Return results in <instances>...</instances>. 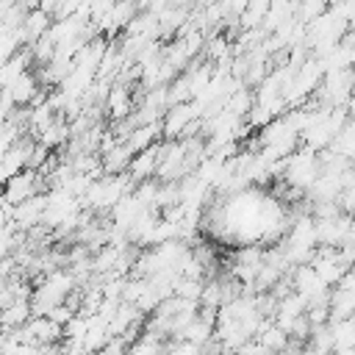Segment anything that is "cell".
<instances>
[{"label":"cell","instance_id":"1","mask_svg":"<svg viewBox=\"0 0 355 355\" xmlns=\"http://www.w3.org/2000/svg\"><path fill=\"white\" fill-rule=\"evenodd\" d=\"M42 186H44V180H42V175H39V172H33V169H22L19 175H14L11 180H6V183H3L0 200H3V202H8L11 208H17V205H22V202H25V200H31V197L44 194V191H42Z\"/></svg>","mask_w":355,"mask_h":355},{"label":"cell","instance_id":"2","mask_svg":"<svg viewBox=\"0 0 355 355\" xmlns=\"http://www.w3.org/2000/svg\"><path fill=\"white\" fill-rule=\"evenodd\" d=\"M347 230H349V216L347 214H338L336 219H319L316 222V244L338 250L347 239Z\"/></svg>","mask_w":355,"mask_h":355},{"label":"cell","instance_id":"3","mask_svg":"<svg viewBox=\"0 0 355 355\" xmlns=\"http://www.w3.org/2000/svg\"><path fill=\"white\" fill-rule=\"evenodd\" d=\"M191 119H197V114H194L191 103L169 105V108H166V114H164V119H161V133L166 136V141L180 139V133L186 130V125H189Z\"/></svg>","mask_w":355,"mask_h":355},{"label":"cell","instance_id":"4","mask_svg":"<svg viewBox=\"0 0 355 355\" xmlns=\"http://www.w3.org/2000/svg\"><path fill=\"white\" fill-rule=\"evenodd\" d=\"M3 92L11 97V103H14L17 108H28V105L39 97V80H36L33 72H25L22 78H17V80H14L11 86H6Z\"/></svg>","mask_w":355,"mask_h":355},{"label":"cell","instance_id":"5","mask_svg":"<svg viewBox=\"0 0 355 355\" xmlns=\"http://www.w3.org/2000/svg\"><path fill=\"white\" fill-rule=\"evenodd\" d=\"M105 108H108V114H111V119H114V122L128 119V116L133 114V94H130V89H128V86L114 83V86L108 89Z\"/></svg>","mask_w":355,"mask_h":355},{"label":"cell","instance_id":"6","mask_svg":"<svg viewBox=\"0 0 355 355\" xmlns=\"http://www.w3.org/2000/svg\"><path fill=\"white\" fill-rule=\"evenodd\" d=\"M155 169H158V144H153V147L136 153L133 161H130V166H128V175H130L133 183L139 186V183H144L147 178H153Z\"/></svg>","mask_w":355,"mask_h":355},{"label":"cell","instance_id":"7","mask_svg":"<svg viewBox=\"0 0 355 355\" xmlns=\"http://www.w3.org/2000/svg\"><path fill=\"white\" fill-rule=\"evenodd\" d=\"M255 341H258L266 352L277 355V352H283V349L288 347V333L280 330L275 322H263V324L258 327V333H255Z\"/></svg>","mask_w":355,"mask_h":355},{"label":"cell","instance_id":"8","mask_svg":"<svg viewBox=\"0 0 355 355\" xmlns=\"http://www.w3.org/2000/svg\"><path fill=\"white\" fill-rule=\"evenodd\" d=\"M31 319H33V316H31V305H28V302H11V305H6V308L0 311V330L14 333V330L25 327Z\"/></svg>","mask_w":355,"mask_h":355},{"label":"cell","instance_id":"9","mask_svg":"<svg viewBox=\"0 0 355 355\" xmlns=\"http://www.w3.org/2000/svg\"><path fill=\"white\" fill-rule=\"evenodd\" d=\"M349 316H355V294L352 291H344V288L330 291V316H327V324L344 322Z\"/></svg>","mask_w":355,"mask_h":355},{"label":"cell","instance_id":"10","mask_svg":"<svg viewBox=\"0 0 355 355\" xmlns=\"http://www.w3.org/2000/svg\"><path fill=\"white\" fill-rule=\"evenodd\" d=\"M130 161H133V153H130L128 144H116L105 155H100V164H103V172L105 175H122V172H128Z\"/></svg>","mask_w":355,"mask_h":355},{"label":"cell","instance_id":"11","mask_svg":"<svg viewBox=\"0 0 355 355\" xmlns=\"http://www.w3.org/2000/svg\"><path fill=\"white\" fill-rule=\"evenodd\" d=\"M161 136V122H150V125H139V128H133V133L128 136V147H130V153L136 155V153H141V150H147V147H153V141Z\"/></svg>","mask_w":355,"mask_h":355},{"label":"cell","instance_id":"12","mask_svg":"<svg viewBox=\"0 0 355 355\" xmlns=\"http://www.w3.org/2000/svg\"><path fill=\"white\" fill-rule=\"evenodd\" d=\"M252 105H255V94H252L247 86H241L239 92H233V94L225 100V111H230V114L239 116V119H244V116L252 111Z\"/></svg>","mask_w":355,"mask_h":355},{"label":"cell","instance_id":"13","mask_svg":"<svg viewBox=\"0 0 355 355\" xmlns=\"http://www.w3.org/2000/svg\"><path fill=\"white\" fill-rule=\"evenodd\" d=\"M330 330H333V352L344 347H355V316L344 322H333Z\"/></svg>","mask_w":355,"mask_h":355},{"label":"cell","instance_id":"14","mask_svg":"<svg viewBox=\"0 0 355 355\" xmlns=\"http://www.w3.org/2000/svg\"><path fill=\"white\" fill-rule=\"evenodd\" d=\"M72 316H75V311H72V308H69L67 302L55 305V308H53V311L47 313V319H50V322H53L55 327H61V330H64V327H67V324L72 322Z\"/></svg>","mask_w":355,"mask_h":355},{"label":"cell","instance_id":"15","mask_svg":"<svg viewBox=\"0 0 355 355\" xmlns=\"http://www.w3.org/2000/svg\"><path fill=\"white\" fill-rule=\"evenodd\" d=\"M11 214H14V208L0 200V230H3L6 225H11Z\"/></svg>","mask_w":355,"mask_h":355}]
</instances>
